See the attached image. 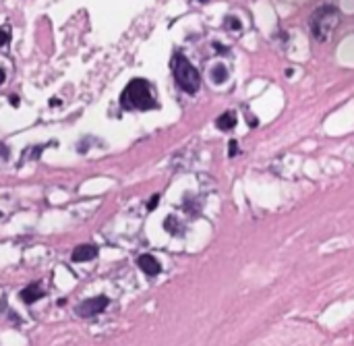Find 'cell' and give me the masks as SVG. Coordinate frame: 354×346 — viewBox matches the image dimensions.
Listing matches in <instances>:
<instances>
[{
    "instance_id": "cell-13",
    "label": "cell",
    "mask_w": 354,
    "mask_h": 346,
    "mask_svg": "<svg viewBox=\"0 0 354 346\" xmlns=\"http://www.w3.org/2000/svg\"><path fill=\"white\" fill-rule=\"evenodd\" d=\"M236 152H238V143H236V141H230V147H228V154H230V158H234V156H236Z\"/></svg>"
},
{
    "instance_id": "cell-12",
    "label": "cell",
    "mask_w": 354,
    "mask_h": 346,
    "mask_svg": "<svg viewBox=\"0 0 354 346\" xmlns=\"http://www.w3.org/2000/svg\"><path fill=\"white\" fill-rule=\"evenodd\" d=\"M158 201H160V195H154V197H151V199H149V203H147V210H156Z\"/></svg>"
},
{
    "instance_id": "cell-7",
    "label": "cell",
    "mask_w": 354,
    "mask_h": 346,
    "mask_svg": "<svg viewBox=\"0 0 354 346\" xmlns=\"http://www.w3.org/2000/svg\"><path fill=\"white\" fill-rule=\"evenodd\" d=\"M44 294H46V292L41 290V286H39V284H29L27 288H23V290H21V301H23V303H27V305H31V303L39 301Z\"/></svg>"
},
{
    "instance_id": "cell-5",
    "label": "cell",
    "mask_w": 354,
    "mask_h": 346,
    "mask_svg": "<svg viewBox=\"0 0 354 346\" xmlns=\"http://www.w3.org/2000/svg\"><path fill=\"white\" fill-rule=\"evenodd\" d=\"M97 257V247L95 245H79L77 249H73L71 253V259L81 263V261H91Z\"/></svg>"
},
{
    "instance_id": "cell-10",
    "label": "cell",
    "mask_w": 354,
    "mask_h": 346,
    "mask_svg": "<svg viewBox=\"0 0 354 346\" xmlns=\"http://www.w3.org/2000/svg\"><path fill=\"white\" fill-rule=\"evenodd\" d=\"M226 29H230V31H240L242 29V23H240V19H236V17H226Z\"/></svg>"
},
{
    "instance_id": "cell-6",
    "label": "cell",
    "mask_w": 354,
    "mask_h": 346,
    "mask_svg": "<svg viewBox=\"0 0 354 346\" xmlns=\"http://www.w3.org/2000/svg\"><path fill=\"white\" fill-rule=\"evenodd\" d=\"M137 263H139V268H141L147 276H158V274L162 272L160 261H158L156 257H151V255H141V257L137 259Z\"/></svg>"
},
{
    "instance_id": "cell-4",
    "label": "cell",
    "mask_w": 354,
    "mask_h": 346,
    "mask_svg": "<svg viewBox=\"0 0 354 346\" xmlns=\"http://www.w3.org/2000/svg\"><path fill=\"white\" fill-rule=\"evenodd\" d=\"M108 305H110L108 296L99 294V296H93V299H87V301L79 303L75 311H77V315H81V317H93V315H99L102 311H106Z\"/></svg>"
},
{
    "instance_id": "cell-14",
    "label": "cell",
    "mask_w": 354,
    "mask_h": 346,
    "mask_svg": "<svg viewBox=\"0 0 354 346\" xmlns=\"http://www.w3.org/2000/svg\"><path fill=\"white\" fill-rule=\"evenodd\" d=\"M7 42H9V33L5 29H0V46H5Z\"/></svg>"
},
{
    "instance_id": "cell-8",
    "label": "cell",
    "mask_w": 354,
    "mask_h": 346,
    "mask_svg": "<svg viewBox=\"0 0 354 346\" xmlns=\"http://www.w3.org/2000/svg\"><path fill=\"white\" fill-rule=\"evenodd\" d=\"M216 125H218V129H222V131H230V129H234V125H236V116H234V112H224V114L216 120Z\"/></svg>"
},
{
    "instance_id": "cell-11",
    "label": "cell",
    "mask_w": 354,
    "mask_h": 346,
    "mask_svg": "<svg viewBox=\"0 0 354 346\" xmlns=\"http://www.w3.org/2000/svg\"><path fill=\"white\" fill-rule=\"evenodd\" d=\"M178 222L174 220V218H166V222H164V228L168 230V232H178V226H176Z\"/></svg>"
},
{
    "instance_id": "cell-16",
    "label": "cell",
    "mask_w": 354,
    "mask_h": 346,
    "mask_svg": "<svg viewBox=\"0 0 354 346\" xmlns=\"http://www.w3.org/2000/svg\"><path fill=\"white\" fill-rule=\"evenodd\" d=\"M3 83H5V71L0 69V85H3Z\"/></svg>"
},
{
    "instance_id": "cell-3",
    "label": "cell",
    "mask_w": 354,
    "mask_h": 346,
    "mask_svg": "<svg viewBox=\"0 0 354 346\" xmlns=\"http://www.w3.org/2000/svg\"><path fill=\"white\" fill-rule=\"evenodd\" d=\"M172 69H174V79H176L178 87L186 93H197V89L201 85V77H199L197 69L182 54H174Z\"/></svg>"
},
{
    "instance_id": "cell-15",
    "label": "cell",
    "mask_w": 354,
    "mask_h": 346,
    "mask_svg": "<svg viewBox=\"0 0 354 346\" xmlns=\"http://www.w3.org/2000/svg\"><path fill=\"white\" fill-rule=\"evenodd\" d=\"M9 156V150H7V145L0 143V158H7Z\"/></svg>"
},
{
    "instance_id": "cell-1",
    "label": "cell",
    "mask_w": 354,
    "mask_h": 346,
    "mask_svg": "<svg viewBox=\"0 0 354 346\" xmlns=\"http://www.w3.org/2000/svg\"><path fill=\"white\" fill-rule=\"evenodd\" d=\"M120 104L127 110H154L158 106L156 97H154V89L145 79H133L122 95H120Z\"/></svg>"
},
{
    "instance_id": "cell-2",
    "label": "cell",
    "mask_w": 354,
    "mask_h": 346,
    "mask_svg": "<svg viewBox=\"0 0 354 346\" xmlns=\"http://www.w3.org/2000/svg\"><path fill=\"white\" fill-rule=\"evenodd\" d=\"M340 23V15L336 7H319L311 17V33L317 42H327L334 33V29Z\"/></svg>"
},
{
    "instance_id": "cell-9",
    "label": "cell",
    "mask_w": 354,
    "mask_h": 346,
    "mask_svg": "<svg viewBox=\"0 0 354 346\" xmlns=\"http://www.w3.org/2000/svg\"><path fill=\"white\" fill-rule=\"evenodd\" d=\"M212 79H214V83H226L228 81V71H226V67H222V65H216L214 69H212Z\"/></svg>"
},
{
    "instance_id": "cell-17",
    "label": "cell",
    "mask_w": 354,
    "mask_h": 346,
    "mask_svg": "<svg viewBox=\"0 0 354 346\" xmlns=\"http://www.w3.org/2000/svg\"><path fill=\"white\" fill-rule=\"evenodd\" d=\"M201 3H207V0H201Z\"/></svg>"
}]
</instances>
